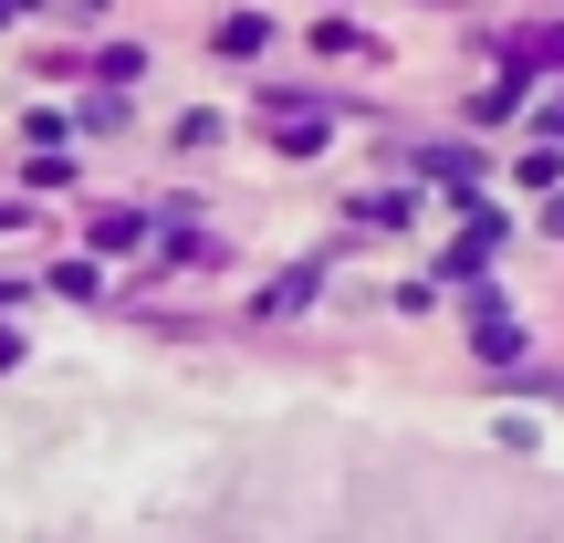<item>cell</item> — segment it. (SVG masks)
<instances>
[{"instance_id": "obj_1", "label": "cell", "mask_w": 564, "mask_h": 543, "mask_svg": "<svg viewBox=\"0 0 564 543\" xmlns=\"http://www.w3.org/2000/svg\"><path fill=\"white\" fill-rule=\"evenodd\" d=\"M0 366H21V335H11V324H0Z\"/></svg>"}, {"instance_id": "obj_2", "label": "cell", "mask_w": 564, "mask_h": 543, "mask_svg": "<svg viewBox=\"0 0 564 543\" xmlns=\"http://www.w3.org/2000/svg\"><path fill=\"white\" fill-rule=\"evenodd\" d=\"M11 11H21V0H0V21H11Z\"/></svg>"}]
</instances>
